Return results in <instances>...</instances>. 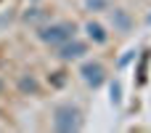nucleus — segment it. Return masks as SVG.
I'll use <instances>...</instances> for the list:
<instances>
[{"label":"nucleus","instance_id":"nucleus-4","mask_svg":"<svg viewBox=\"0 0 151 133\" xmlns=\"http://www.w3.org/2000/svg\"><path fill=\"white\" fill-rule=\"evenodd\" d=\"M85 53H88V43L80 40L77 35H74L72 40H66L64 45H58V59H61V61H77V59H82Z\"/></svg>","mask_w":151,"mask_h":133},{"label":"nucleus","instance_id":"nucleus-11","mask_svg":"<svg viewBox=\"0 0 151 133\" xmlns=\"http://www.w3.org/2000/svg\"><path fill=\"white\" fill-rule=\"evenodd\" d=\"M3 88H5V83H3V80H0V93H3Z\"/></svg>","mask_w":151,"mask_h":133},{"label":"nucleus","instance_id":"nucleus-1","mask_svg":"<svg viewBox=\"0 0 151 133\" xmlns=\"http://www.w3.org/2000/svg\"><path fill=\"white\" fill-rule=\"evenodd\" d=\"M85 125V117H82V109L72 101H61L56 104L53 109V131L58 133H77L82 131Z\"/></svg>","mask_w":151,"mask_h":133},{"label":"nucleus","instance_id":"nucleus-13","mask_svg":"<svg viewBox=\"0 0 151 133\" xmlns=\"http://www.w3.org/2000/svg\"><path fill=\"white\" fill-rule=\"evenodd\" d=\"M149 21H151V19H149Z\"/></svg>","mask_w":151,"mask_h":133},{"label":"nucleus","instance_id":"nucleus-3","mask_svg":"<svg viewBox=\"0 0 151 133\" xmlns=\"http://www.w3.org/2000/svg\"><path fill=\"white\" fill-rule=\"evenodd\" d=\"M80 77H82V83L88 85V88H101L104 83H106V67L101 64V61H93V59H88V61H82V67H80Z\"/></svg>","mask_w":151,"mask_h":133},{"label":"nucleus","instance_id":"nucleus-2","mask_svg":"<svg viewBox=\"0 0 151 133\" xmlns=\"http://www.w3.org/2000/svg\"><path fill=\"white\" fill-rule=\"evenodd\" d=\"M74 35H77V24L74 21H48V24L37 27V40L45 43V45H50V48L64 45Z\"/></svg>","mask_w":151,"mask_h":133},{"label":"nucleus","instance_id":"nucleus-8","mask_svg":"<svg viewBox=\"0 0 151 133\" xmlns=\"http://www.w3.org/2000/svg\"><path fill=\"white\" fill-rule=\"evenodd\" d=\"M85 8L93 11V13H98V11H106L109 8V0H85Z\"/></svg>","mask_w":151,"mask_h":133},{"label":"nucleus","instance_id":"nucleus-12","mask_svg":"<svg viewBox=\"0 0 151 133\" xmlns=\"http://www.w3.org/2000/svg\"><path fill=\"white\" fill-rule=\"evenodd\" d=\"M35 3H37V0H35Z\"/></svg>","mask_w":151,"mask_h":133},{"label":"nucleus","instance_id":"nucleus-9","mask_svg":"<svg viewBox=\"0 0 151 133\" xmlns=\"http://www.w3.org/2000/svg\"><path fill=\"white\" fill-rule=\"evenodd\" d=\"M24 19L27 21H37V19H45V13H42V8H29Z\"/></svg>","mask_w":151,"mask_h":133},{"label":"nucleus","instance_id":"nucleus-5","mask_svg":"<svg viewBox=\"0 0 151 133\" xmlns=\"http://www.w3.org/2000/svg\"><path fill=\"white\" fill-rule=\"evenodd\" d=\"M85 32H88V40L90 43H96V45H104V43H109V32H106V27L101 24V21H88L85 24Z\"/></svg>","mask_w":151,"mask_h":133},{"label":"nucleus","instance_id":"nucleus-10","mask_svg":"<svg viewBox=\"0 0 151 133\" xmlns=\"http://www.w3.org/2000/svg\"><path fill=\"white\" fill-rule=\"evenodd\" d=\"M119 93H122V91H119V83H111V101H114V104H119V101H122V96H119Z\"/></svg>","mask_w":151,"mask_h":133},{"label":"nucleus","instance_id":"nucleus-6","mask_svg":"<svg viewBox=\"0 0 151 133\" xmlns=\"http://www.w3.org/2000/svg\"><path fill=\"white\" fill-rule=\"evenodd\" d=\"M111 24H114V29H119V32H130L133 19H130V13H127L125 8H114V11H111Z\"/></svg>","mask_w":151,"mask_h":133},{"label":"nucleus","instance_id":"nucleus-7","mask_svg":"<svg viewBox=\"0 0 151 133\" xmlns=\"http://www.w3.org/2000/svg\"><path fill=\"white\" fill-rule=\"evenodd\" d=\"M19 91H21V93H29V96H37V93H40V83H37L32 75H21V77H19Z\"/></svg>","mask_w":151,"mask_h":133}]
</instances>
